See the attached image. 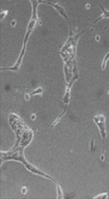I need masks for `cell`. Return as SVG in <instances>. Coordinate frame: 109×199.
Masks as SVG:
<instances>
[{
	"mask_svg": "<svg viewBox=\"0 0 109 199\" xmlns=\"http://www.w3.org/2000/svg\"><path fill=\"white\" fill-rule=\"evenodd\" d=\"M36 7L34 6V11H33V13H33V18H32V20H31V21L30 22V23H29V25H28V31L27 33H26V37H25V40H24V47H23V49L22 52H21V55H20V57H19L18 60V62H17V64L15 65V67L10 68V69H12V70L18 69L19 68L20 65H21V60H22L23 56L24 55V52H25V49H26V41H27V39H28V36H29L30 34H31V31H32V29L34 28V26H35V23H36Z\"/></svg>",
	"mask_w": 109,
	"mask_h": 199,
	"instance_id": "obj_1",
	"label": "cell"
},
{
	"mask_svg": "<svg viewBox=\"0 0 109 199\" xmlns=\"http://www.w3.org/2000/svg\"><path fill=\"white\" fill-rule=\"evenodd\" d=\"M95 121L97 126L99 127L100 134L102 138H105L106 137V132H105V118L102 115H98L94 118Z\"/></svg>",
	"mask_w": 109,
	"mask_h": 199,
	"instance_id": "obj_2",
	"label": "cell"
},
{
	"mask_svg": "<svg viewBox=\"0 0 109 199\" xmlns=\"http://www.w3.org/2000/svg\"><path fill=\"white\" fill-rule=\"evenodd\" d=\"M47 3L49 4V5H52L55 8L57 9V10L58 11V13L61 14L62 16H63L66 19H68V17H67L66 13V11L64 10V9L63 8V7L60 6V5H58V4H53V3H49V2H47Z\"/></svg>",
	"mask_w": 109,
	"mask_h": 199,
	"instance_id": "obj_3",
	"label": "cell"
},
{
	"mask_svg": "<svg viewBox=\"0 0 109 199\" xmlns=\"http://www.w3.org/2000/svg\"><path fill=\"white\" fill-rule=\"evenodd\" d=\"M101 9H102V15L101 16V17H100L99 18V19L98 20H100V19H102V18H108L109 17V11H107V10H105L104 8H102V7H101Z\"/></svg>",
	"mask_w": 109,
	"mask_h": 199,
	"instance_id": "obj_4",
	"label": "cell"
},
{
	"mask_svg": "<svg viewBox=\"0 0 109 199\" xmlns=\"http://www.w3.org/2000/svg\"><path fill=\"white\" fill-rule=\"evenodd\" d=\"M107 197H108V195H107L106 194H100V195H97V196H95V198H107Z\"/></svg>",
	"mask_w": 109,
	"mask_h": 199,
	"instance_id": "obj_5",
	"label": "cell"
},
{
	"mask_svg": "<svg viewBox=\"0 0 109 199\" xmlns=\"http://www.w3.org/2000/svg\"><path fill=\"white\" fill-rule=\"evenodd\" d=\"M41 92V88H40V89L39 88V89H36V91H34V92H33V95H35V94H39Z\"/></svg>",
	"mask_w": 109,
	"mask_h": 199,
	"instance_id": "obj_6",
	"label": "cell"
},
{
	"mask_svg": "<svg viewBox=\"0 0 109 199\" xmlns=\"http://www.w3.org/2000/svg\"><path fill=\"white\" fill-rule=\"evenodd\" d=\"M96 39H97V40H99V39H100V37H99V36H96Z\"/></svg>",
	"mask_w": 109,
	"mask_h": 199,
	"instance_id": "obj_7",
	"label": "cell"
},
{
	"mask_svg": "<svg viewBox=\"0 0 109 199\" xmlns=\"http://www.w3.org/2000/svg\"><path fill=\"white\" fill-rule=\"evenodd\" d=\"M108 93H109V92H108Z\"/></svg>",
	"mask_w": 109,
	"mask_h": 199,
	"instance_id": "obj_8",
	"label": "cell"
}]
</instances>
